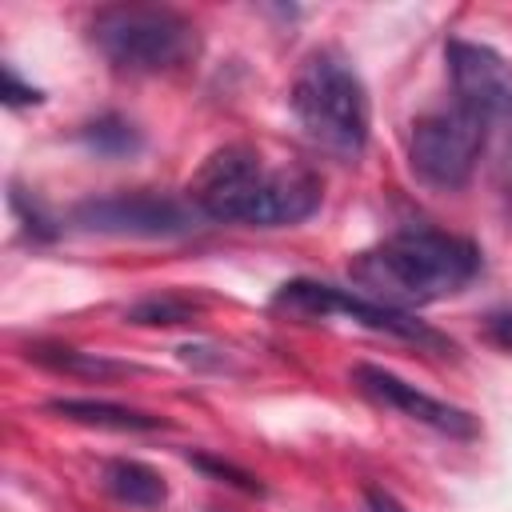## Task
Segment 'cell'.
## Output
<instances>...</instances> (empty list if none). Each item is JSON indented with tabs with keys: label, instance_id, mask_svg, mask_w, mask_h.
<instances>
[{
	"label": "cell",
	"instance_id": "12",
	"mask_svg": "<svg viewBox=\"0 0 512 512\" xmlns=\"http://www.w3.org/2000/svg\"><path fill=\"white\" fill-rule=\"evenodd\" d=\"M28 360H36L40 368L64 372V376H84V380H112V376L136 372L124 360H108L100 352H80V348H64V344H28Z\"/></svg>",
	"mask_w": 512,
	"mask_h": 512
},
{
	"label": "cell",
	"instance_id": "1",
	"mask_svg": "<svg viewBox=\"0 0 512 512\" xmlns=\"http://www.w3.org/2000/svg\"><path fill=\"white\" fill-rule=\"evenodd\" d=\"M320 192L324 188L316 172L300 164L268 168L248 144L216 148L188 184V200L204 220L252 228H288L308 220L320 208Z\"/></svg>",
	"mask_w": 512,
	"mask_h": 512
},
{
	"label": "cell",
	"instance_id": "21",
	"mask_svg": "<svg viewBox=\"0 0 512 512\" xmlns=\"http://www.w3.org/2000/svg\"><path fill=\"white\" fill-rule=\"evenodd\" d=\"M208 512H216V508H208Z\"/></svg>",
	"mask_w": 512,
	"mask_h": 512
},
{
	"label": "cell",
	"instance_id": "3",
	"mask_svg": "<svg viewBox=\"0 0 512 512\" xmlns=\"http://www.w3.org/2000/svg\"><path fill=\"white\" fill-rule=\"evenodd\" d=\"M288 104L296 124L320 152L344 164H352L364 152L368 128H372L368 92L356 68L336 48H316L304 56V64L296 68Z\"/></svg>",
	"mask_w": 512,
	"mask_h": 512
},
{
	"label": "cell",
	"instance_id": "15",
	"mask_svg": "<svg viewBox=\"0 0 512 512\" xmlns=\"http://www.w3.org/2000/svg\"><path fill=\"white\" fill-rule=\"evenodd\" d=\"M8 200H12V212L20 216V224H24V232H28L32 240H56V236H60V224H56L28 192H20V188L12 184V196H8Z\"/></svg>",
	"mask_w": 512,
	"mask_h": 512
},
{
	"label": "cell",
	"instance_id": "17",
	"mask_svg": "<svg viewBox=\"0 0 512 512\" xmlns=\"http://www.w3.org/2000/svg\"><path fill=\"white\" fill-rule=\"evenodd\" d=\"M0 96H4V104H8V108L40 104V100H44V92H40V88H32V84H24V80H20V72H16L12 64H4V92H0Z\"/></svg>",
	"mask_w": 512,
	"mask_h": 512
},
{
	"label": "cell",
	"instance_id": "18",
	"mask_svg": "<svg viewBox=\"0 0 512 512\" xmlns=\"http://www.w3.org/2000/svg\"><path fill=\"white\" fill-rule=\"evenodd\" d=\"M484 332H488V340H492L496 348L512 352V308L492 312V316H488V324H484Z\"/></svg>",
	"mask_w": 512,
	"mask_h": 512
},
{
	"label": "cell",
	"instance_id": "16",
	"mask_svg": "<svg viewBox=\"0 0 512 512\" xmlns=\"http://www.w3.org/2000/svg\"><path fill=\"white\" fill-rule=\"evenodd\" d=\"M188 460H192L200 472H208V476H216V480H224V484H232V488H240V492H248V496H260V492H264V484H260L252 472L236 468L232 460H220V456H208V452H188Z\"/></svg>",
	"mask_w": 512,
	"mask_h": 512
},
{
	"label": "cell",
	"instance_id": "7",
	"mask_svg": "<svg viewBox=\"0 0 512 512\" xmlns=\"http://www.w3.org/2000/svg\"><path fill=\"white\" fill-rule=\"evenodd\" d=\"M200 212L192 200H176L164 192H112L92 196L72 208V224L96 236H128V240H176L200 228Z\"/></svg>",
	"mask_w": 512,
	"mask_h": 512
},
{
	"label": "cell",
	"instance_id": "14",
	"mask_svg": "<svg viewBox=\"0 0 512 512\" xmlns=\"http://www.w3.org/2000/svg\"><path fill=\"white\" fill-rule=\"evenodd\" d=\"M196 312H200V304L180 296V292H152V296L136 300L124 312V320L128 324H152V328H176V324L196 320Z\"/></svg>",
	"mask_w": 512,
	"mask_h": 512
},
{
	"label": "cell",
	"instance_id": "19",
	"mask_svg": "<svg viewBox=\"0 0 512 512\" xmlns=\"http://www.w3.org/2000/svg\"><path fill=\"white\" fill-rule=\"evenodd\" d=\"M500 192L512 212V112H508V140H504V156H500Z\"/></svg>",
	"mask_w": 512,
	"mask_h": 512
},
{
	"label": "cell",
	"instance_id": "20",
	"mask_svg": "<svg viewBox=\"0 0 512 512\" xmlns=\"http://www.w3.org/2000/svg\"><path fill=\"white\" fill-rule=\"evenodd\" d=\"M364 500H368V512H404V504L392 496V492H384V488H364Z\"/></svg>",
	"mask_w": 512,
	"mask_h": 512
},
{
	"label": "cell",
	"instance_id": "9",
	"mask_svg": "<svg viewBox=\"0 0 512 512\" xmlns=\"http://www.w3.org/2000/svg\"><path fill=\"white\" fill-rule=\"evenodd\" d=\"M352 384H356L372 404L392 408V412H400V416H408V420H416V424H424V428H432V432H444V436H452V440H476V436H480V424H476L472 412H464V408H456V404H444V400L420 392L416 384L400 380L396 372H388V368H380V364H356V368H352Z\"/></svg>",
	"mask_w": 512,
	"mask_h": 512
},
{
	"label": "cell",
	"instance_id": "11",
	"mask_svg": "<svg viewBox=\"0 0 512 512\" xmlns=\"http://www.w3.org/2000/svg\"><path fill=\"white\" fill-rule=\"evenodd\" d=\"M100 488L128 504V508H160L168 500V484L164 476L144 464V460H128V456H112L100 464Z\"/></svg>",
	"mask_w": 512,
	"mask_h": 512
},
{
	"label": "cell",
	"instance_id": "5",
	"mask_svg": "<svg viewBox=\"0 0 512 512\" xmlns=\"http://www.w3.org/2000/svg\"><path fill=\"white\" fill-rule=\"evenodd\" d=\"M272 312L292 316V320L348 316L352 324H360L368 332L408 340V344H416L424 352H436V356H452L456 352L452 336H444L428 320H416V312L388 308V304H376V300H368L360 292H348V288H336V284H320V280H288V284H280L272 292Z\"/></svg>",
	"mask_w": 512,
	"mask_h": 512
},
{
	"label": "cell",
	"instance_id": "8",
	"mask_svg": "<svg viewBox=\"0 0 512 512\" xmlns=\"http://www.w3.org/2000/svg\"><path fill=\"white\" fill-rule=\"evenodd\" d=\"M444 60H448L452 96H456L460 108L484 116L488 124L508 120V112H512V68L496 48L452 36L444 44Z\"/></svg>",
	"mask_w": 512,
	"mask_h": 512
},
{
	"label": "cell",
	"instance_id": "13",
	"mask_svg": "<svg viewBox=\"0 0 512 512\" xmlns=\"http://www.w3.org/2000/svg\"><path fill=\"white\" fill-rule=\"evenodd\" d=\"M80 144L104 160H124L144 148V132L120 112H100L96 120H88L80 128Z\"/></svg>",
	"mask_w": 512,
	"mask_h": 512
},
{
	"label": "cell",
	"instance_id": "2",
	"mask_svg": "<svg viewBox=\"0 0 512 512\" xmlns=\"http://www.w3.org/2000/svg\"><path fill=\"white\" fill-rule=\"evenodd\" d=\"M480 248L468 236L412 224L388 240L352 256L348 276L360 284V296L388 308H420L468 288L480 272Z\"/></svg>",
	"mask_w": 512,
	"mask_h": 512
},
{
	"label": "cell",
	"instance_id": "6",
	"mask_svg": "<svg viewBox=\"0 0 512 512\" xmlns=\"http://www.w3.org/2000/svg\"><path fill=\"white\" fill-rule=\"evenodd\" d=\"M488 120L452 104L440 112H428L408 132V164L416 180H424L436 192H456L472 180L476 160L488 144Z\"/></svg>",
	"mask_w": 512,
	"mask_h": 512
},
{
	"label": "cell",
	"instance_id": "4",
	"mask_svg": "<svg viewBox=\"0 0 512 512\" xmlns=\"http://www.w3.org/2000/svg\"><path fill=\"white\" fill-rule=\"evenodd\" d=\"M88 40L116 72H132V76L172 72L200 52L196 24L164 4L96 8L88 20Z\"/></svg>",
	"mask_w": 512,
	"mask_h": 512
},
{
	"label": "cell",
	"instance_id": "10",
	"mask_svg": "<svg viewBox=\"0 0 512 512\" xmlns=\"http://www.w3.org/2000/svg\"><path fill=\"white\" fill-rule=\"evenodd\" d=\"M48 412L72 420V424H88V428H108V432H156L168 428L164 416L140 412V408H124L112 400H92V396H56L44 404Z\"/></svg>",
	"mask_w": 512,
	"mask_h": 512
}]
</instances>
